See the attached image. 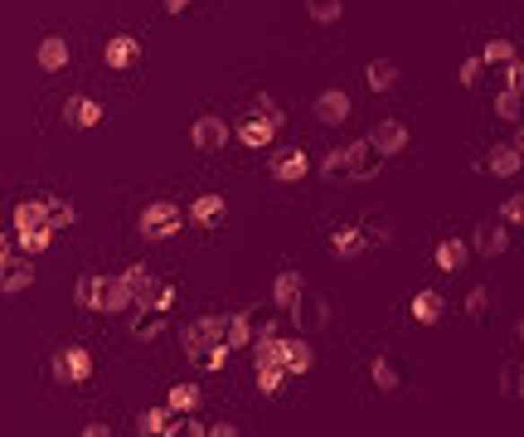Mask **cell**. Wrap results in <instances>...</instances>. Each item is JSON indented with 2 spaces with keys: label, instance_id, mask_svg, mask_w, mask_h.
I'll return each mask as SVG.
<instances>
[{
  "label": "cell",
  "instance_id": "obj_12",
  "mask_svg": "<svg viewBox=\"0 0 524 437\" xmlns=\"http://www.w3.org/2000/svg\"><path fill=\"white\" fill-rule=\"evenodd\" d=\"M64 117H68V127H78V132H92L107 112H102L98 98H83V92H74V98L64 102Z\"/></svg>",
  "mask_w": 524,
  "mask_h": 437
},
{
  "label": "cell",
  "instance_id": "obj_34",
  "mask_svg": "<svg viewBox=\"0 0 524 437\" xmlns=\"http://www.w3.org/2000/svg\"><path fill=\"white\" fill-rule=\"evenodd\" d=\"M287 380H292V374L282 370V364H258V389H262L267 398H277V394H282V384H287Z\"/></svg>",
  "mask_w": 524,
  "mask_h": 437
},
{
  "label": "cell",
  "instance_id": "obj_23",
  "mask_svg": "<svg viewBox=\"0 0 524 437\" xmlns=\"http://www.w3.org/2000/svg\"><path fill=\"white\" fill-rule=\"evenodd\" d=\"M292 321L301 326V330H320V326H330V302H326V297H301V306L292 311Z\"/></svg>",
  "mask_w": 524,
  "mask_h": 437
},
{
  "label": "cell",
  "instance_id": "obj_39",
  "mask_svg": "<svg viewBox=\"0 0 524 437\" xmlns=\"http://www.w3.org/2000/svg\"><path fill=\"white\" fill-rule=\"evenodd\" d=\"M500 389H505L510 398H524V364H515V360H510L505 370H500Z\"/></svg>",
  "mask_w": 524,
  "mask_h": 437
},
{
  "label": "cell",
  "instance_id": "obj_53",
  "mask_svg": "<svg viewBox=\"0 0 524 437\" xmlns=\"http://www.w3.org/2000/svg\"><path fill=\"white\" fill-rule=\"evenodd\" d=\"M515 146H520V156H524V122H520V132H515Z\"/></svg>",
  "mask_w": 524,
  "mask_h": 437
},
{
  "label": "cell",
  "instance_id": "obj_41",
  "mask_svg": "<svg viewBox=\"0 0 524 437\" xmlns=\"http://www.w3.org/2000/svg\"><path fill=\"white\" fill-rule=\"evenodd\" d=\"M467 316H471V321H485V316H491V287H471Z\"/></svg>",
  "mask_w": 524,
  "mask_h": 437
},
{
  "label": "cell",
  "instance_id": "obj_35",
  "mask_svg": "<svg viewBox=\"0 0 524 437\" xmlns=\"http://www.w3.org/2000/svg\"><path fill=\"white\" fill-rule=\"evenodd\" d=\"M306 15H311L316 25H336L345 15V0H306Z\"/></svg>",
  "mask_w": 524,
  "mask_h": 437
},
{
  "label": "cell",
  "instance_id": "obj_1",
  "mask_svg": "<svg viewBox=\"0 0 524 437\" xmlns=\"http://www.w3.org/2000/svg\"><path fill=\"white\" fill-rule=\"evenodd\" d=\"M127 282H131V297H136V311H175V302H180V292L170 287V282H156L146 273V267H127Z\"/></svg>",
  "mask_w": 524,
  "mask_h": 437
},
{
  "label": "cell",
  "instance_id": "obj_21",
  "mask_svg": "<svg viewBox=\"0 0 524 437\" xmlns=\"http://www.w3.org/2000/svg\"><path fill=\"white\" fill-rule=\"evenodd\" d=\"M408 311H413V321H418V326H437L447 316V302H442V292L427 287V292H418V297L408 302Z\"/></svg>",
  "mask_w": 524,
  "mask_h": 437
},
{
  "label": "cell",
  "instance_id": "obj_36",
  "mask_svg": "<svg viewBox=\"0 0 524 437\" xmlns=\"http://www.w3.org/2000/svg\"><path fill=\"white\" fill-rule=\"evenodd\" d=\"M520 108H524V92H515V88H500L495 92V112L505 117V122H524Z\"/></svg>",
  "mask_w": 524,
  "mask_h": 437
},
{
  "label": "cell",
  "instance_id": "obj_11",
  "mask_svg": "<svg viewBox=\"0 0 524 437\" xmlns=\"http://www.w3.org/2000/svg\"><path fill=\"white\" fill-rule=\"evenodd\" d=\"M330 253L345 258V263H354V258L369 253V239L360 223H340V229H330Z\"/></svg>",
  "mask_w": 524,
  "mask_h": 437
},
{
  "label": "cell",
  "instance_id": "obj_22",
  "mask_svg": "<svg viewBox=\"0 0 524 437\" xmlns=\"http://www.w3.org/2000/svg\"><path fill=\"white\" fill-rule=\"evenodd\" d=\"M520 165H524V156H520V146H515V141H510V146H491V151H485V170L500 175V180L520 175Z\"/></svg>",
  "mask_w": 524,
  "mask_h": 437
},
{
  "label": "cell",
  "instance_id": "obj_31",
  "mask_svg": "<svg viewBox=\"0 0 524 437\" xmlns=\"http://www.w3.org/2000/svg\"><path fill=\"white\" fill-rule=\"evenodd\" d=\"M30 229H49L44 223V199H20L15 205V233H30Z\"/></svg>",
  "mask_w": 524,
  "mask_h": 437
},
{
  "label": "cell",
  "instance_id": "obj_5",
  "mask_svg": "<svg viewBox=\"0 0 524 437\" xmlns=\"http://www.w3.org/2000/svg\"><path fill=\"white\" fill-rule=\"evenodd\" d=\"M350 108L354 102H350V92L345 88H320L316 102H311V117L320 127H340V122H350Z\"/></svg>",
  "mask_w": 524,
  "mask_h": 437
},
{
  "label": "cell",
  "instance_id": "obj_37",
  "mask_svg": "<svg viewBox=\"0 0 524 437\" xmlns=\"http://www.w3.org/2000/svg\"><path fill=\"white\" fill-rule=\"evenodd\" d=\"M15 243H20V253L34 258V253H44V248L54 243V229H30V233H15Z\"/></svg>",
  "mask_w": 524,
  "mask_h": 437
},
{
  "label": "cell",
  "instance_id": "obj_46",
  "mask_svg": "<svg viewBox=\"0 0 524 437\" xmlns=\"http://www.w3.org/2000/svg\"><path fill=\"white\" fill-rule=\"evenodd\" d=\"M175 437H209V423H199V418H189V413H185L180 433H175Z\"/></svg>",
  "mask_w": 524,
  "mask_h": 437
},
{
  "label": "cell",
  "instance_id": "obj_50",
  "mask_svg": "<svg viewBox=\"0 0 524 437\" xmlns=\"http://www.w3.org/2000/svg\"><path fill=\"white\" fill-rule=\"evenodd\" d=\"M78 437H112V428H107V423H83Z\"/></svg>",
  "mask_w": 524,
  "mask_h": 437
},
{
  "label": "cell",
  "instance_id": "obj_19",
  "mask_svg": "<svg viewBox=\"0 0 524 437\" xmlns=\"http://www.w3.org/2000/svg\"><path fill=\"white\" fill-rule=\"evenodd\" d=\"M189 219H195L199 229H219V223L229 219V199L223 195H199L195 205H189Z\"/></svg>",
  "mask_w": 524,
  "mask_h": 437
},
{
  "label": "cell",
  "instance_id": "obj_47",
  "mask_svg": "<svg viewBox=\"0 0 524 437\" xmlns=\"http://www.w3.org/2000/svg\"><path fill=\"white\" fill-rule=\"evenodd\" d=\"M505 74H510V83H505V88L524 92V58H515V64H505Z\"/></svg>",
  "mask_w": 524,
  "mask_h": 437
},
{
  "label": "cell",
  "instance_id": "obj_3",
  "mask_svg": "<svg viewBox=\"0 0 524 437\" xmlns=\"http://www.w3.org/2000/svg\"><path fill=\"white\" fill-rule=\"evenodd\" d=\"M180 229H185V209L175 205V199H151V205L141 209V233H146L151 243L175 239Z\"/></svg>",
  "mask_w": 524,
  "mask_h": 437
},
{
  "label": "cell",
  "instance_id": "obj_24",
  "mask_svg": "<svg viewBox=\"0 0 524 437\" xmlns=\"http://www.w3.org/2000/svg\"><path fill=\"white\" fill-rule=\"evenodd\" d=\"M238 141H243V146L248 151H267L272 146V136H277V127H272V122H262V117L253 112V117H248V122L243 127H238V132H233Z\"/></svg>",
  "mask_w": 524,
  "mask_h": 437
},
{
  "label": "cell",
  "instance_id": "obj_18",
  "mask_svg": "<svg viewBox=\"0 0 524 437\" xmlns=\"http://www.w3.org/2000/svg\"><path fill=\"white\" fill-rule=\"evenodd\" d=\"M253 311L258 306H243V311H233L229 316V350H253V340H258V321H253Z\"/></svg>",
  "mask_w": 524,
  "mask_h": 437
},
{
  "label": "cell",
  "instance_id": "obj_8",
  "mask_svg": "<svg viewBox=\"0 0 524 437\" xmlns=\"http://www.w3.org/2000/svg\"><path fill=\"white\" fill-rule=\"evenodd\" d=\"M408 127H403V122H393V117H389V122H379L374 127V132H369V146H374L379 151V156H403V151H408Z\"/></svg>",
  "mask_w": 524,
  "mask_h": 437
},
{
  "label": "cell",
  "instance_id": "obj_4",
  "mask_svg": "<svg viewBox=\"0 0 524 437\" xmlns=\"http://www.w3.org/2000/svg\"><path fill=\"white\" fill-rule=\"evenodd\" d=\"M229 141H233V127L223 122V117H195V127H189V146H195L199 156H219Z\"/></svg>",
  "mask_w": 524,
  "mask_h": 437
},
{
  "label": "cell",
  "instance_id": "obj_15",
  "mask_svg": "<svg viewBox=\"0 0 524 437\" xmlns=\"http://www.w3.org/2000/svg\"><path fill=\"white\" fill-rule=\"evenodd\" d=\"M34 58H39L44 74H64L68 58H74V49H68L64 34H44V39H39V54H34Z\"/></svg>",
  "mask_w": 524,
  "mask_h": 437
},
{
  "label": "cell",
  "instance_id": "obj_48",
  "mask_svg": "<svg viewBox=\"0 0 524 437\" xmlns=\"http://www.w3.org/2000/svg\"><path fill=\"white\" fill-rule=\"evenodd\" d=\"M229 355H233V350H229V345H219V350H209V355H205V370H223V364H229Z\"/></svg>",
  "mask_w": 524,
  "mask_h": 437
},
{
  "label": "cell",
  "instance_id": "obj_33",
  "mask_svg": "<svg viewBox=\"0 0 524 437\" xmlns=\"http://www.w3.org/2000/svg\"><path fill=\"white\" fill-rule=\"evenodd\" d=\"M165 404H170V413H180V418H185V413L199 408V389L195 384H175L170 394H165Z\"/></svg>",
  "mask_w": 524,
  "mask_h": 437
},
{
  "label": "cell",
  "instance_id": "obj_25",
  "mask_svg": "<svg viewBox=\"0 0 524 437\" xmlns=\"http://www.w3.org/2000/svg\"><path fill=\"white\" fill-rule=\"evenodd\" d=\"M0 273H5V277H0V292H5V297H20V292H25L30 282H34L30 258H10V263L0 267Z\"/></svg>",
  "mask_w": 524,
  "mask_h": 437
},
{
  "label": "cell",
  "instance_id": "obj_45",
  "mask_svg": "<svg viewBox=\"0 0 524 437\" xmlns=\"http://www.w3.org/2000/svg\"><path fill=\"white\" fill-rule=\"evenodd\" d=\"M500 219H505V223H524V195H510L505 209H500Z\"/></svg>",
  "mask_w": 524,
  "mask_h": 437
},
{
  "label": "cell",
  "instance_id": "obj_17",
  "mask_svg": "<svg viewBox=\"0 0 524 437\" xmlns=\"http://www.w3.org/2000/svg\"><path fill=\"white\" fill-rule=\"evenodd\" d=\"M369 380H374L379 394H398V389H403V370H398V360L379 350V355L369 360Z\"/></svg>",
  "mask_w": 524,
  "mask_h": 437
},
{
  "label": "cell",
  "instance_id": "obj_49",
  "mask_svg": "<svg viewBox=\"0 0 524 437\" xmlns=\"http://www.w3.org/2000/svg\"><path fill=\"white\" fill-rule=\"evenodd\" d=\"M209 437H243L238 423H209Z\"/></svg>",
  "mask_w": 524,
  "mask_h": 437
},
{
  "label": "cell",
  "instance_id": "obj_52",
  "mask_svg": "<svg viewBox=\"0 0 524 437\" xmlns=\"http://www.w3.org/2000/svg\"><path fill=\"white\" fill-rule=\"evenodd\" d=\"M5 263H10V239L0 233V267H5Z\"/></svg>",
  "mask_w": 524,
  "mask_h": 437
},
{
  "label": "cell",
  "instance_id": "obj_54",
  "mask_svg": "<svg viewBox=\"0 0 524 437\" xmlns=\"http://www.w3.org/2000/svg\"><path fill=\"white\" fill-rule=\"evenodd\" d=\"M520 345H524V321H520Z\"/></svg>",
  "mask_w": 524,
  "mask_h": 437
},
{
  "label": "cell",
  "instance_id": "obj_29",
  "mask_svg": "<svg viewBox=\"0 0 524 437\" xmlns=\"http://www.w3.org/2000/svg\"><path fill=\"white\" fill-rule=\"evenodd\" d=\"M165 321H170L165 311H136V321H131V336L151 345V340H161V336H165Z\"/></svg>",
  "mask_w": 524,
  "mask_h": 437
},
{
  "label": "cell",
  "instance_id": "obj_43",
  "mask_svg": "<svg viewBox=\"0 0 524 437\" xmlns=\"http://www.w3.org/2000/svg\"><path fill=\"white\" fill-rule=\"evenodd\" d=\"M481 74H485V64H481V54H476V58H467V64L457 68V83H461V88H476Z\"/></svg>",
  "mask_w": 524,
  "mask_h": 437
},
{
  "label": "cell",
  "instance_id": "obj_9",
  "mask_svg": "<svg viewBox=\"0 0 524 437\" xmlns=\"http://www.w3.org/2000/svg\"><path fill=\"white\" fill-rule=\"evenodd\" d=\"M54 370H58V380H68V384H88L92 380V355L83 345H64Z\"/></svg>",
  "mask_w": 524,
  "mask_h": 437
},
{
  "label": "cell",
  "instance_id": "obj_30",
  "mask_svg": "<svg viewBox=\"0 0 524 437\" xmlns=\"http://www.w3.org/2000/svg\"><path fill=\"white\" fill-rule=\"evenodd\" d=\"M74 302L83 306V311H98L102 306V273H83L78 287H74Z\"/></svg>",
  "mask_w": 524,
  "mask_h": 437
},
{
  "label": "cell",
  "instance_id": "obj_7",
  "mask_svg": "<svg viewBox=\"0 0 524 437\" xmlns=\"http://www.w3.org/2000/svg\"><path fill=\"white\" fill-rule=\"evenodd\" d=\"M102 58H107V68H112V74H127V68L141 64V39H136V34H112V39H107V49H102Z\"/></svg>",
  "mask_w": 524,
  "mask_h": 437
},
{
  "label": "cell",
  "instance_id": "obj_13",
  "mask_svg": "<svg viewBox=\"0 0 524 437\" xmlns=\"http://www.w3.org/2000/svg\"><path fill=\"white\" fill-rule=\"evenodd\" d=\"M301 297H306V282H301V273H277V282H272V302H277V311H296L301 306Z\"/></svg>",
  "mask_w": 524,
  "mask_h": 437
},
{
  "label": "cell",
  "instance_id": "obj_38",
  "mask_svg": "<svg viewBox=\"0 0 524 437\" xmlns=\"http://www.w3.org/2000/svg\"><path fill=\"white\" fill-rule=\"evenodd\" d=\"M515 44H510V39H491V44H485V49H481V64H500V68H505V64H515Z\"/></svg>",
  "mask_w": 524,
  "mask_h": 437
},
{
  "label": "cell",
  "instance_id": "obj_32",
  "mask_svg": "<svg viewBox=\"0 0 524 437\" xmlns=\"http://www.w3.org/2000/svg\"><path fill=\"white\" fill-rule=\"evenodd\" d=\"M78 219V209L68 205V199H58V195H44V223L58 233V229H68V223Z\"/></svg>",
  "mask_w": 524,
  "mask_h": 437
},
{
  "label": "cell",
  "instance_id": "obj_2",
  "mask_svg": "<svg viewBox=\"0 0 524 437\" xmlns=\"http://www.w3.org/2000/svg\"><path fill=\"white\" fill-rule=\"evenodd\" d=\"M223 336H229V316H199V321L185 326V355L195 360V364H205L209 350L229 345Z\"/></svg>",
  "mask_w": 524,
  "mask_h": 437
},
{
  "label": "cell",
  "instance_id": "obj_51",
  "mask_svg": "<svg viewBox=\"0 0 524 437\" xmlns=\"http://www.w3.org/2000/svg\"><path fill=\"white\" fill-rule=\"evenodd\" d=\"M189 5H195V0H165V15H185Z\"/></svg>",
  "mask_w": 524,
  "mask_h": 437
},
{
  "label": "cell",
  "instance_id": "obj_6",
  "mask_svg": "<svg viewBox=\"0 0 524 437\" xmlns=\"http://www.w3.org/2000/svg\"><path fill=\"white\" fill-rule=\"evenodd\" d=\"M98 311H102V316L136 311V297H131V282H127V273H112V277L102 273V306H98Z\"/></svg>",
  "mask_w": 524,
  "mask_h": 437
},
{
  "label": "cell",
  "instance_id": "obj_42",
  "mask_svg": "<svg viewBox=\"0 0 524 437\" xmlns=\"http://www.w3.org/2000/svg\"><path fill=\"white\" fill-rule=\"evenodd\" d=\"M253 112L262 117V122H272V127H282V122H287V117H282V108H277V102H272V98H267V92H258V102H253Z\"/></svg>",
  "mask_w": 524,
  "mask_h": 437
},
{
  "label": "cell",
  "instance_id": "obj_40",
  "mask_svg": "<svg viewBox=\"0 0 524 437\" xmlns=\"http://www.w3.org/2000/svg\"><path fill=\"white\" fill-rule=\"evenodd\" d=\"M350 170V151H326V161H320V175H326V180H340V175Z\"/></svg>",
  "mask_w": 524,
  "mask_h": 437
},
{
  "label": "cell",
  "instance_id": "obj_16",
  "mask_svg": "<svg viewBox=\"0 0 524 437\" xmlns=\"http://www.w3.org/2000/svg\"><path fill=\"white\" fill-rule=\"evenodd\" d=\"M136 428H141V437H175V433H180V413H170V404L146 408Z\"/></svg>",
  "mask_w": 524,
  "mask_h": 437
},
{
  "label": "cell",
  "instance_id": "obj_28",
  "mask_svg": "<svg viewBox=\"0 0 524 437\" xmlns=\"http://www.w3.org/2000/svg\"><path fill=\"white\" fill-rule=\"evenodd\" d=\"M364 83L374 92H389L393 83H398V64H393V58H369V64H364Z\"/></svg>",
  "mask_w": 524,
  "mask_h": 437
},
{
  "label": "cell",
  "instance_id": "obj_20",
  "mask_svg": "<svg viewBox=\"0 0 524 437\" xmlns=\"http://www.w3.org/2000/svg\"><path fill=\"white\" fill-rule=\"evenodd\" d=\"M471 248H476V253H481V258H495V253H505V248H510L505 219H500V223H491V219H485V223H476V239H471Z\"/></svg>",
  "mask_w": 524,
  "mask_h": 437
},
{
  "label": "cell",
  "instance_id": "obj_44",
  "mask_svg": "<svg viewBox=\"0 0 524 437\" xmlns=\"http://www.w3.org/2000/svg\"><path fill=\"white\" fill-rule=\"evenodd\" d=\"M360 229H364V239H369V243H384V248L393 243V229H389V223H379V219L360 223Z\"/></svg>",
  "mask_w": 524,
  "mask_h": 437
},
{
  "label": "cell",
  "instance_id": "obj_14",
  "mask_svg": "<svg viewBox=\"0 0 524 437\" xmlns=\"http://www.w3.org/2000/svg\"><path fill=\"white\" fill-rule=\"evenodd\" d=\"M306 175H311V156H301V151H282V156H272V180L301 185Z\"/></svg>",
  "mask_w": 524,
  "mask_h": 437
},
{
  "label": "cell",
  "instance_id": "obj_10",
  "mask_svg": "<svg viewBox=\"0 0 524 437\" xmlns=\"http://www.w3.org/2000/svg\"><path fill=\"white\" fill-rule=\"evenodd\" d=\"M345 151H350V170H345V180H374L379 165H384V156L369 146V136H364V141H350Z\"/></svg>",
  "mask_w": 524,
  "mask_h": 437
},
{
  "label": "cell",
  "instance_id": "obj_27",
  "mask_svg": "<svg viewBox=\"0 0 524 437\" xmlns=\"http://www.w3.org/2000/svg\"><path fill=\"white\" fill-rule=\"evenodd\" d=\"M311 370H316V350H311V340H306V336L287 340V374H292V380H301V374H311Z\"/></svg>",
  "mask_w": 524,
  "mask_h": 437
},
{
  "label": "cell",
  "instance_id": "obj_26",
  "mask_svg": "<svg viewBox=\"0 0 524 437\" xmlns=\"http://www.w3.org/2000/svg\"><path fill=\"white\" fill-rule=\"evenodd\" d=\"M467 253L471 248L461 243V239H442L432 248V263H437V273H461V267H467Z\"/></svg>",
  "mask_w": 524,
  "mask_h": 437
}]
</instances>
